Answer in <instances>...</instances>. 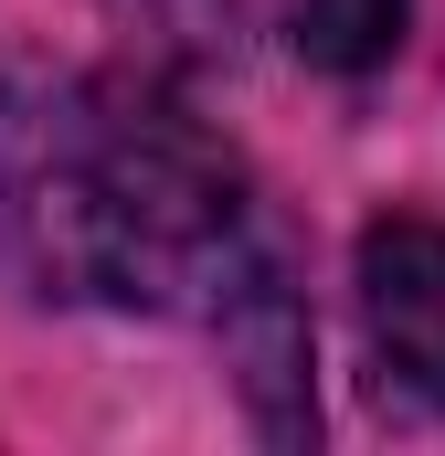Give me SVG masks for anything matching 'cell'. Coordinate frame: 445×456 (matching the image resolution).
<instances>
[{"label": "cell", "mask_w": 445, "mask_h": 456, "mask_svg": "<svg viewBox=\"0 0 445 456\" xmlns=\"http://www.w3.org/2000/svg\"><path fill=\"white\" fill-rule=\"evenodd\" d=\"M0 265L64 308H202L265 265L244 170L127 75H21L0 96Z\"/></svg>", "instance_id": "6da1fadb"}, {"label": "cell", "mask_w": 445, "mask_h": 456, "mask_svg": "<svg viewBox=\"0 0 445 456\" xmlns=\"http://www.w3.org/2000/svg\"><path fill=\"white\" fill-rule=\"evenodd\" d=\"M360 330L382 382L445 414V224L392 213L360 233Z\"/></svg>", "instance_id": "7a4b0ae2"}, {"label": "cell", "mask_w": 445, "mask_h": 456, "mask_svg": "<svg viewBox=\"0 0 445 456\" xmlns=\"http://www.w3.org/2000/svg\"><path fill=\"white\" fill-rule=\"evenodd\" d=\"M276 32L319 64V75H371L403 43V0H276Z\"/></svg>", "instance_id": "3957f363"}]
</instances>
